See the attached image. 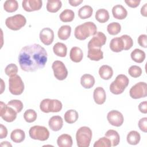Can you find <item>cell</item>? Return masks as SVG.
I'll use <instances>...</instances> for the list:
<instances>
[{
	"mask_svg": "<svg viewBox=\"0 0 147 147\" xmlns=\"http://www.w3.org/2000/svg\"><path fill=\"white\" fill-rule=\"evenodd\" d=\"M52 68L53 71L54 76L57 79L63 80L67 77L68 71L65 65L62 61L60 60L55 61L52 63Z\"/></svg>",
	"mask_w": 147,
	"mask_h": 147,
	"instance_id": "11",
	"label": "cell"
},
{
	"mask_svg": "<svg viewBox=\"0 0 147 147\" xmlns=\"http://www.w3.org/2000/svg\"><path fill=\"white\" fill-rule=\"evenodd\" d=\"M147 3H145L144 5L141 9V14L144 17H146L147 16Z\"/></svg>",
	"mask_w": 147,
	"mask_h": 147,
	"instance_id": "50",
	"label": "cell"
},
{
	"mask_svg": "<svg viewBox=\"0 0 147 147\" xmlns=\"http://www.w3.org/2000/svg\"><path fill=\"white\" fill-rule=\"evenodd\" d=\"M10 138L14 142L20 143L25 140V133L24 130L17 129L12 131L10 134Z\"/></svg>",
	"mask_w": 147,
	"mask_h": 147,
	"instance_id": "27",
	"label": "cell"
},
{
	"mask_svg": "<svg viewBox=\"0 0 147 147\" xmlns=\"http://www.w3.org/2000/svg\"><path fill=\"white\" fill-rule=\"evenodd\" d=\"M105 137L108 138L111 143V146H115L118 145L120 141V137L118 133L114 130H109L105 134Z\"/></svg>",
	"mask_w": 147,
	"mask_h": 147,
	"instance_id": "25",
	"label": "cell"
},
{
	"mask_svg": "<svg viewBox=\"0 0 147 147\" xmlns=\"http://www.w3.org/2000/svg\"><path fill=\"white\" fill-rule=\"evenodd\" d=\"M61 6V1L59 0H48L47 3V10L51 13L57 12Z\"/></svg>",
	"mask_w": 147,
	"mask_h": 147,
	"instance_id": "28",
	"label": "cell"
},
{
	"mask_svg": "<svg viewBox=\"0 0 147 147\" xmlns=\"http://www.w3.org/2000/svg\"><path fill=\"white\" fill-rule=\"evenodd\" d=\"M5 72L7 76L10 77L14 76L17 75L18 72V67L15 64H9L6 67L5 69Z\"/></svg>",
	"mask_w": 147,
	"mask_h": 147,
	"instance_id": "42",
	"label": "cell"
},
{
	"mask_svg": "<svg viewBox=\"0 0 147 147\" xmlns=\"http://www.w3.org/2000/svg\"><path fill=\"white\" fill-rule=\"evenodd\" d=\"M92 133L87 126L80 127L76 131V140L79 147H88L92 138Z\"/></svg>",
	"mask_w": 147,
	"mask_h": 147,
	"instance_id": "3",
	"label": "cell"
},
{
	"mask_svg": "<svg viewBox=\"0 0 147 147\" xmlns=\"http://www.w3.org/2000/svg\"><path fill=\"white\" fill-rule=\"evenodd\" d=\"M37 113L33 109H28L26 110L24 114V118L26 122L32 123L36 121L37 119Z\"/></svg>",
	"mask_w": 147,
	"mask_h": 147,
	"instance_id": "38",
	"label": "cell"
},
{
	"mask_svg": "<svg viewBox=\"0 0 147 147\" xmlns=\"http://www.w3.org/2000/svg\"><path fill=\"white\" fill-rule=\"evenodd\" d=\"M129 83V78L123 74L118 75L110 86V90L115 95L122 94Z\"/></svg>",
	"mask_w": 147,
	"mask_h": 147,
	"instance_id": "4",
	"label": "cell"
},
{
	"mask_svg": "<svg viewBox=\"0 0 147 147\" xmlns=\"http://www.w3.org/2000/svg\"><path fill=\"white\" fill-rule=\"evenodd\" d=\"M57 144L60 147H71L73 141L70 135L63 134L57 138Z\"/></svg>",
	"mask_w": 147,
	"mask_h": 147,
	"instance_id": "19",
	"label": "cell"
},
{
	"mask_svg": "<svg viewBox=\"0 0 147 147\" xmlns=\"http://www.w3.org/2000/svg\"><path fill=\"white\" fill-rule=\"evenodd\" d=\"M3 8L8 13H13L18 8V2L16 0H7L3 3Z\"/></svg>",
	"mask_w": 147,
	"mask_h": 147,
	"instance_id": "36",
	"label": "cell"
},
{
	"mask_svg": "<svg viewBox=\"0 0 147 147\" xmlns=\"http://www.w3.org/2000/svg\"><path fill=\"white\" fill-rule=\"evenodd\" d=\"M93 13L92 8L89 5H84L78 10V16L80 18L84 20L91 17Z\"/></svg>",
	"mask_w": 147,
	"mask_h": 147,
	"instance_id": "32",
	"label": "cell"
},
{
	"mask_svg": "<svg viewBox=\"0 0 147 147\" xmlns=\"http://www.w3.org/2000/svg\"><path fill=\"white\" fill-rule=\"evenodd\" d=\"M87 57L91 60L99 61L103 58V53L100 48H89Z\"/></svg>",
	"mask_w": 147,
	"mask_h": 147,
	"instance_id": "23",
	"label": "cell"
},
{
	"mask_svg": "<svg viewBox=\"0 0 147 147\" xmlns=\"http://www.w3.org/2000/svg\"><path fill=\"white\" fill-rule=\"evenodd\" d=\"M95 78L90 74H84L80 78V84L86 89H89L92 87L95 84Z\"/></svg>",
	"mask_w": 147,
	"mask_h": 147,
	"instance_id": "21",
	"label": "cell"
},
{
	"mask_svg": "<svg viewBox=\"0 0 147 147\" xmlns=\"http://www.w3.org/2000/svg\"><path fill=\"white\" fill-rule=\"evenodd\" d=\"M24 82L19 75H16L10 77L9 79V90L14 95H21L24 91Z\"/></svg>",
	"mask_w": 147,
	"mask_h": 147,
	"instance_id": "6",
	"label": "cell"
},
{
	"mask_svg": "<svg viewBox=\"0 0 147 147\" xmlns=\"http://www.w3.org/2000/svg\"><path fill=\"white\" fill-rule=\"evenodd\" d=\"M7 105L12 107L17 113L21 112L24 107L22 102L20 100L17 99L11 100L7 103Z\"/></svg>",
	"mask_w": 147,
	"mask_h": 147,
	"instance_id": "39",
	"label": "cell"
},
{
	"mask_svg": "<svg viewBox=\"0 0 147 147\" xmlns=\"http://www.w3.org/2000/svg\"><path fill=\"white\" fill-rule=\"evenodd\" d=\"M110 18L109 11L105 9H100L98 10L95 13V19L100 23H105L107 22Z\"/></svg>",
	"mask_w": 147,
	"mask_h": 147,
	"instance_id": "34",
	"label": "cell"
},
{
	"mask_svg": "<svg viewBox=\"0 0 147 147\" xmlns=\"http://www.w3.org/2000/svg\"><path fill=\"white\" fill-rule=\"evenodd\" d=\"M0 116L7 122L14 121L17 117V112L11 107L6 105L3 102H0Z\"/></svg>",
	"mask_w": 147,
	"mask_h": 147,
	"instance_id": "10",
	"label": "cell"
},
{
	"mask_svg": "<svg viewBox=\"0 0 147 147\" xmlns=\"http://www.w3.org/2000/svg\"><path fill=\"white\" fill-rule=\"evenodd\" d=\"M48 125L52 130L55 131H59L63 126V120L59 115L53 116L49 119Z\"/></svg>",
	"mask_w": 147,
	"mask_h": 147,
	"instance_id": "16",
	"label": "cell"
},
{
	"mask_svg": "<svg viewBox=\"0 0 147 147\" xmlns=\"http://www.w3.org/2000/svg\"><path fill=\"white\" fill-rule=\"evenodd\" d=\"M65 121L69 124L75 123L79 118L78 113L73 109L67 111L64 115Z\"/></svg>",
	"mask_w": 147,
	"mask_h": 147,
	"instance_id": "31",
	"label": "cell"
},
{
	"mask_svg": "<svg viewBox=\"0 0 147 147\" xmlns=\"http://www.w3.org/2000/svg\"><path fill=\"white\" fill-rule=\"evenodd\" d=\"M53 51L56 56L64 57L67 55V48L64 44L62 42H57L53 45Z\"/></svg>",
	"mask_w": 147,
	"mask_h": 147,
	"instance_id": "26",
	"label": "cell"
},
{
	"mask_svg": "<svg viewBox=\"0 0 147 147\" xmlns=\"http://www.w3.org/2000/svg\"><path fill=\"white\" fill-rule=\"evenodd\" d=\"M146 38H147V36L146 34H141L138 38V44L143 47L146 48L147 47V42H146Z\"/></svg>",
	"mask_w": 147,
	"mask_h": 147,
	"instance_id": "45",
	"label": "cell"
},
{
	"mask_svg": "<svg viewBox=\"0 0 147 147\" xmlns=\"http://www.w3.org/2000/svg\"><path fill=\"white\" fill-rule=\"evenodd\" d=\"M106 36L103 33L98 32L94 36H93V37L88 42L87 45L88 49L100 48L106 44Z\"/></svg>",
	"mask_w": 147,
	"mask_h": 147,
	"instance_id": "12",
	"label": "cell"
},
{
	"mask_svg": "<svg viewBox=\"0 0 147 147\" xmlns=\"http://www.w3.org/2000/svg\"><path fill=\"white\" fill-rule=\"evenodd\" d=\"M30 138L42 141H46L49 137V131L48 129L42 126L36 125L31 127L29 131Z\"/></svg>",
	"mask_w": 147,
	"mask_h": 147,
	"instance_id": "8",
	"label": "cell"
},
{
	"mask_svg": "<svg viewBox=\"0 0 147 147\" xmlns=\"http://www.w3.org/2000/svg\"><path fill=\"white\" fill-rule=\"evenodd\" d=\"M83 0H69L68 2L72 6H78L83 2Z\"/></svg>",
	"mask_w": 147,
	"mask_h": 147,
	"instance_id": "49",
	"label": "cell"
},
{
	"mask_svg": "<svg viewBox=\"0 0 147 147\" xmlns=\"http://www.w3.org/2000/svg\"><path fill=\"white\" fill-rule=\"evenodd\" d=\"M121 30V26L118 22H113L109 24L107 26V30L111 35L118 34Z\"/></svg>",
	"mask_w": 147,
	"mask_h": 147,
	"instance_id": "37",
	"label": "cell"
},
{
	"mask_svg": "<svg viewBox=\"0 0 147 147\" xmlns=\"http://www.w3.org/2000/svg\"><path fill=\"white\" fill-rule=\"evenodd\" d=\"M140 0H125V2L127 5L130 7L135 8L139 6L140 3Z\"/></svg>",
	"mask_w": 147,
	"mask_h": 147,
	"instance_id": "46",
	"label": "cell"
},
{
	"mask_svg": "<svg viewBox=\"0 0 147 147\" xmlns=\"http://www.w3.org/2000/svg\"><path fill=\"white\" fill-rule=\"evenodd\" d=\"M40 39L45 45H51L53 41L54 32L49 28H43L40 32Z\"/></svg>",
	"mask_w": 147,
	"mask_h": 147,
	"instance_id": "14",
	"label": "cell"
},
{
	"mask_svg": "<svg viewBox=\"0 0 147 147\" xmlns=\"http://www.w3.org/2000/svg\"><path fill=\"white\" fill-rule=\"evenodd\" d=\"M111 146V143L110 140L106 137L99 138L98 140L95 141L94 144V147H110Z\"/></svg>",
	"mask_w": 147,
	"mask_h": 147,
	"instance_id": "41",
	"label": "cell"
},
{
	"mask_svg": "<svg viewBox=\"0 0 147 147\" xmlns=\"http://www.w3.org/2000/svg\"><path fill=\"white\" fill-rule=\"evenodd\" d=\"M48 59V54L44 47L38 44L26 45L18 55V63L22 70L34 72L43 68Z\"/></svg>",
	"mask_w": 147,
	"mask_h": 147,
	"instance_id": "1",
	"label": "cell"
},
{
	"mask_svg": "<svg viewBox=\"0 0 147 147\" xmlns=\"http://www.w3.org/2000/svg\"><path fill=\"white\" fill-rule=\"evenodd\" d=\"M60 19L63 22H69L74 20L75 17L74 12L70 9H65L60 14Z\"/></svg>",
	"mask_w": 147,
	"mask_h": 147,
	"instance_id": "35",
	"label": "cell"
},
{
	"mask_svg": "<svg viewBox=\"0 0 147 147\" xmlns=\"http://www.w3.org/2000/svg\"><path fill=\"white\" fill-rule=\"evenodd\" d=\"M26 18L22 14H16L7 17L5 20L6 26L12 30H18L25 25Z\"/></svg>",
	"mask_w": 147,
	"mask_h": 147,
	"instance_id": "7",
	"label": "cell"
},
{
	"mask_svg": "<svg viewBox=\"0 0 147 147\" xmlns=\"http://www.w3.org/2000/svg\"><path fill=\"white\" fill-rule=\"evenodd\" d=\"M138 109L140 112L144 114L147 113V102L146 101H144L141 102L138 105Z\"/></svg>",
	"mask_w": 147,
	"mask_h": 147,
	"instance_id": "47",
	"label": "cell"
},
{
	"mask_svg": "<svg viewBox=\"0 0 147 147\" xmlns=\"http://www.w3.org/2000/svg\"><path fill=\"white\" fill-rule=\"evenodd\" d=\"M138 127L144 133L147 131V118L144 117L140 119L138 123Z\"/></svg>",
	"mask_w": 147,
	"mask_h": 147,
	"instance_id": "44",
	"label": "cell"
},
{
	"mask_svg": "<svg viewBox=\"0 0 147 147\" xmlns=\"http://www.w3.org/2000/svg\"><path fill=\"white\" fill-rule=\"evenodd\" d=\"M129 74L133 78H138L142 74V69L137 65H132L128 69Z\"/></svg>",
	"mask_w": 147,
	"mask_h": 147,
	"instance_id": "43",
	"label": "cell"
},
{
	"mask_svg": "<svg viewBox=\"0 0 147 147\" xmlns=\"http://www.w3.org/2000/svg\"><path fill=\"white\" fill-rule=\"evenodd\" d=\"M113 17L118 20H123L127 16L126 9L121 5H115L112 9Z\"/></svg>",
	"mask_w": 147,
	"mask_h": 147,
	"instance_id": "18",
	"label": "cell"
},
{
	"mask_svg": "<svg viewBox=\"0 0 147 147\" xmlns=\"http://www.w3.org/2000/svg\"><path fill=\"white\" fill-rule=\"evenodd\" d=\"M109 122L113 126L116 127L121 126L123 123V116L122 114L117 110H111L107 115Z\"/></svg>",
	"mask_w": 147,
	"mask_h": 147,
	"instance_id": "13",
	"label": "cell"
},
{
	"mask_svg": "<svg viewBox=\"0 0 147 147\" xmlns=\"http://www.w3.org/2000/svg\"><path fill=\"white\" fill-rule=\"evenodd\" d=\"M130 56L131 59L136 63H142L145 59V53L140 49H134L131 54Z\"/></svg>",
	"mask_w": 147,
	"mask_h": 147,
	"instance_id": "30",
	"label": "cell"
},
{
	"mask_svg": "<svg viewBox=\"0 0 147 147\" xmlns=\"http://www.w3.org/2000/svg\"><path fill=\"white\" fill-rule=\"evenodd\" d=\"M83 57L82 50L78 47H72L70 51L69 57L75 63H79L82 61Z\"/></svg>",
	"mask_w": 147,
	"mask_h": 147,
	"instance_id": "20",
	"label": "cell"
},
{
	"mask_svg": "<svg viewBox=\"0 0 147 147\" xmlns=\"http://www.w3.org/2000/svg\"><path fill=\"white\" fill-rule=\"evenodd\" d=\"M0 138L3 139L4 138H6L7 135V128L3 125L2 124L0 125Z\"/></svg>",
	"mask_w": 147,
	"mask_h": 147,
	"instance_id": "48",
	"label": "cell"
},
{
	"mask_svg": "<svg viewBox=\"0 0 147 147\" xmlns=\"http://www.w3.org/2000/svg\"><path fill=\"white\" fill-rule=\"evenodd\" d=\"M93 97L94 101L96 104H103L106 99V94L105 90L101 87H96L94 91Z\"/></svg>",
	"mask_w": 147,
	"mask_h": 147,
	"instance_id": "17",
	"label": "cell"
},
{
	"mask_svg": "<svg viewBox=\"0 0 147 147\" xmlns=\"http://www.w3.org/2000/svg\"><path fill=\"white\" fill-rule=\"evenodd\" d=\"M71 28L69 25H63L58 30V37L61 40H67L71 36Z\"/></svg>",
	"mask_w": 147,
	"mask_h": 147,
	"instance_id": "29",
	"label": "cell"
},
{
	"mask_svg": "<svg viewBox=\"0 0 147 147\" xmlns=\"http://www.w3.org/2000/svg\"><path fill=\"white\" fill-rule=\"evenodd\" d=\"M126 140L128 144L135 145L139 143L141 140V136L138 131L131 130L127 134Z\"/></svg>",
	"mask_w": 147,
	"mask_h": 147,
	"instance_id": "33",
	"label": "cell"
},
{
	"mask_svg": "<svg viewBox=\"0 0 147 147\" xmlns=\"http://www.w3.org/2000/svg\"><path fill=\"white\" fill-rule=\"evenodd\" d=\"M1 146H12L11 144H10L9 142L7 141H3L2 142Z\"/></svg>",
	"mask_w": 147,
	"mask_h": 147,
	"instance_id": "51",
	"label": "cell"
},
{
	"mask_svg": "<svg viewBox=\"0 0 147 147\" xmlns=\"http://www.w3.org/2000/svg\"><path fill=\"white\" fill-rule=\"evenodd\" d=\"M99 75L102 79L109 80L111 78L113 75V70L110 66L103 65L99 69Z\"/></svg>",
	"mask_w": 147,
	"mask_h": 147,
	"instance_id": "24",
	"label": "cell"
},
{
	"mask_svg": "<svg viewBox=\"0 0 147 147\" xmlns=\"http://www.w3.org/2000/svg\"><path fill=\"white\" fill-rule=\"evenodd\" d=\"M97 31L96 25L92 22H86L77 26L75 29L74 35L79 40H84L90 36H94Z\"/></svg>",
	"mask_w": 147,
	"mask_h": 147,
	"instance_id": "2",
	"label": "cell"
},
{
	"mask_svg": "<svg viewBox=\"0 0 147 147\" xmlns=\"http://www.w3.org/2000/svg\"><path fill=\"white\" fill-rule=\"evenodd\" d=\"M110 48L114 52H119L123 50V42L121 37L113 38L110 42Z\"/></svg>",
	"mask_w": 147,
	"mask_h": 147,
	"instance_id": "22",
	"label": "cell"
},
{
	"mask_svg": "<svg viewBox=\"0 0 147 147\" xmlns=\"http://www.w3.org/2000/svg\"><path fill=\"white\" fill-rule=\"evenodd\" d=\"M129 94L131 98L140 99L147 95V84L145 82H140L136 83L130 89Z\"/></svg>",
	"mask_w": 147,
	"mask_h": 147,
	"instance_id": "9",
	"label": "cell"
},
{
	"mask_svg": "<svg viewBox=\"0 0 147 147\" xmlns=\"http://www.w3.org/2000/svg\"><path fill=\"white\" fill-rule=\"evenodd\" d=\"M42 5L41 0H24L22 2V6L24 10L31 12L40 10Z\"/></svg>",
	"mask_w": 147,
	"mask_h": 147,
	"instance_id": "15",
	"label": "cell"
},
{
	"mask_svg": "<svg viewBox=\"0 0 147 147\" xmlns=\"http://www.w3.org/2000/svg\"><path fill=\"white\" fill-rule=\"evenodd\" d=\"M62 107L61 102L57 99H44L40 104V110L45 113L59 112L62 109Z\"/></svg>",
	"mask_w": 147,
	"mask_h": 147,
	"instance_id": "5",
	"label": "cell"
},
{
	"mask_svg": "<svg viewBox=\"0 0 147 147\" xmlns=\"http://www.w3.org/2000/svg\"><path fill=\"white\" fill-rule=\"evenodd\" d=\"M123 41V49L124 50H129L130 49L133 45V41L130 36L124 34L120 37Z\"/></svg>",
	"mask_w": 147,
	"mask_h": 147,
	"instance_id": "40",
	"label": "cell"
},
{
	"mask_svg": "<svg viewBox=\"0 0 147 147\" xmlns=\"http://www.w3.org/2000/svg\"><path fill=\"white\" fill-rule=\"evenodd\" d=\"M4 83H3V80L2 79H1V94H2V92H3V88H4V87H5V86H3V84Z\"/></svg>",
	"mask_w": 147,
	"mask_h": 147,
	"instance_id": "52",
	"label": "cell"
}]
</instances>
